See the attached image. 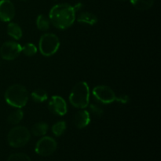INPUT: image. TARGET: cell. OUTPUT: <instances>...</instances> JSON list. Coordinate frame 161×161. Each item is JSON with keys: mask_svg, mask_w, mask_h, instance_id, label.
<instances>
[{"mask_svg": "<svg viewBox=\"0 0 161 161\" xmlns=\"http://www.w3.org/2000/svg\"><path fill=\"white\" fill-rule=\"evenodd\" d=\"M73 6L68 3H60L51 8L49 14L50 24L59 29H66L73 25L75 20Z\"/></svg>", "mask_w": 161, "mask_h": 161, "instance_id": "6da1fadb", "label": "cell"}, {"mask_svg": "<svg viewBox=\"0 0 161 161\" xmlns=\"http://www.w3.org/2000/svg\"><path fill=\"white\" fill-rule=\"evenodd\" d=\"M5 99L9 105L20 108L28 103V91L23 85L14 84L9 86L5 92Z\"/></svg>", "mask_w": 161, "mask_h": 161, "instance_id": "7a4b0ae2", "label": "cell"}, {"mask_svg": "<svg viewBox=\"0 0 161 161\" xmlns=\"http://www.w3.org/2000/svg\"><path fill=\"white\" fill-rule=\"evenodd\" d=\"M71 105L77 108H85L90 102V88L87 83L81 81L72 88L69 95Z\"/></svg>", "mask_w": 161, "mask_h": 161, "instance_id": "3957f363", "label": "cell"}, {"mask_svg": "<svg viewBox=\"0 0 161 161\" xmlns=\"http://www.w3.org/2000/svg\"><path fill=\"white\" fill-rule=\"evenodd\" d=\"M31 138L29 130L24 126H17L9 130L7 135L8 143L14 148L25 146Z\"/></svg>", "mask_w": 161, "mask_h": 161, "instance_id": "277c9868", "label": "cell"}, {"mask_svg": "<svg viewBox=\"0 0 161 161\" xmlns=\"http://www.w3.org/2000/svg\"><path fill=\"white\" fill-rule=\"evenodd\" d=\"M59 47V38L53 33H45L39 39V51L45 57H50L56 53Z\"/></svg>", "mask_w": 161, "mask_h": 161, "instance_id": "5b68a950", "label": "cell"}, {"mask_svg": "<svg viewBox=\"0 0 161 161\" xmlns=\"http://www.w3.org/2000/svg\"><path fill=\"white\" fill-rule=\"evenodd\" d=\"M57 144L56 140L50 136H44L37 142L35 150L36 153L42 157H48L52 155L56 151Z\"/></svg>", "mask_w": 161, "mask_h": 161, "instance_id": "8992f818", "label": "cell"}, {"mask_svg": "<svg viewBox=\"0 0 161 161\" xmlns=\"http://www.w3.org/2000/svg\"><path fill=\"white\" fill-rule=\"evenodd\" d=\"M22 47L14 41H7L0 47V55L2 58L6 61L16 59L21 53Z\"/></svg>", "mask_w": 161, "mask_h": 161, "instance_id": "52a82bcc", "label": "cell"}, {"mask_svg": "<svg viewBox=\"0 0 161 161\" xmlns=\"http://www.w3.org/2000/svg\"><path fill=\"white\" fill-rule=\"evenodd\" d=\"M93 95L102 104L113 103L116 100V94L113 90L105 85L95 86L93 90Z\"/></svg>", "mask_w": 161, "mask_h": 161, "instance_id": "ba28073f", "label": "cell"}, {"mask_svg": "<svg viewBox=\"0 0 161 161\" xmlns=\"http://www.w3.org/2000/svg\"><path fill=\"white\" fill-rule=\"evenodd\" d=\"M49 109L53 114L62 116L67 113V104L64 99L60 96H53L49 102Z\"/></svg>", "mask_w": 161, "mask_h": 161, "instance_id": "9c48e42d", "label": "cell"}, {"mask_svg": "<svg viewBox=\"0 0 161 161\" xmlns=\"http://www.w3.org/2000/svg\"><path fill=\"white\" fill-rule=\"evenodd\" d=\"M15 16V7L10 0H0V20L9 22Z\"/></svg>", "mask_w": 161, "mask_h": 161, "instance_id": "30bf717a", "label": "cell"}, {"mask_svg": "<svg viewBox=\"0 0 161 161\" xmlns=\"http://www.w3.org/2000/svg\"><path fill=\"white\" fill-rule=\"evenodd\" d=\"M91 122V116L86 110H80L73 116V124L75 127L83 129L87 127Z\"/></svg>", "mask_w": 161, "mask_h": 161, "instance_id": "8fae6325", "label": "cell"}, {"mask_svg": "<svg viewBox=\"0 0 161 161\" xmlns=\"http://www.w3.org/2000/svg\"><path fill=\"white\" fill-rule=\"evenodd\" d=\"M75 19L80 23L86 24L89 25H94L98 21V19L94 14L87 12V11L80 13V14L75 17Z\"/></svg>", "mask_w": 161, "mask_h": 161, "instance_id": "7c38bea8", "label": "cell"}, {"mask_svg": "<svg viewBox=\"0 0 161 161\" xmlns=\"http://www.w3.org/2000/svg\"><path fill=\"white\" fill-rule=\"evenodd\" d=\"M6 31H7V34L9 36L14 38V39H17V40L21 39L22 36H23V31H22L21 28L17 24L14 23V22H11L7 25Z\"/></svg>", "mask_w": 161, "mask_h": 161, "instance_id": "4fadbf2b", "label": "cell"}, {"mask_svg": "<svg viewBox=\"0 0 161 161\" xmlns=\"http://www.w3.org/2000/svg\"><path fill=\"white\" fill-rule=\"evenodd\" d=\"M130 3L135 9L140 11H145L152 7L154 0H130Z\"/></svg>", "mask_w": 161, "mask_h": 161, "instance_id": "5bb4252c", "label": "cell"}, {"mask_svg": "<svg viewBox=\"0 0 161 161\" xmlns=\"http://www.w3.org/2000/svg\"><path fill=\"white\" fill-rule=\"evenodd\" d=\"M48 124L47 123H36L33 125L32 128H31V132H32L33 135H35V136H43L47 134V130H48Z\"/></svg>", "mask_w": 161, "mask_h": 161, "instance_id": "9a60e30c", "label": "cell"}, {"mask_svg": "<svg viewBox=\"0 0 161 161\" xmlns=\"http://www.w3.org/2000/svg\"><path fill=\"white\" fill-rule=\"evenodd\" d=\"M24 117V113L22 110L16 109L13 111L7 117V122L9 124L12 125H15V124H18L20 121L23 119Z\"/></svg>", "mask_w": 161, "mask_h": 161, "instance_id": "2e32d148", "label": "cell"}, {"mask_svg": "<svg viewBox=\"0 0 161 161\" xmlns=\"http://www.w3.org/2000/svg\"><path fill=\"white\" fill-rule=\"evenodd\" d=\"M31 96L34 102H39V103L44 102L48 98L47 91L45 90L42 89V88H38V89L33 91L32 93L31 94Z\"/></svg>", "mask_w": 161, "mask_h": 161, "instance_id": "e0dca14e", "label": "cell"}, {"mask_svg": "<svg viewBox=\"0 0 161 161\" xmlns=\"http://www.w3.org/2000/svg\"><path fill=\"white\" fill-rule=\"evenodd\" d=\"M36 25L40 31H47L50 28V19L44 14H40V15L38 16L37 19H36Z\"/></svg>", "mask_w": 161, "mask_h": 161, "instance_id": "ac0fdd59", "label": "cell"}, {"mask_svg": "<svg viewBox=\"0 0 161 161\" xmlns=\"http://www.w3.org/2000/svg\"><path fill=\"white\" fill-rule=\"evenodd\" d=\"M66 123L64 121H58L56 124H54L52 127V132L53 135L57 137H59L63 135L66 130Z\"/></svg>", "mask_w": 161, "mask_h": 161, "instance_id": "d6986e66", "label": "cell"}, {"mask_svg": "<svg viewBox=\"0 0 161 161\" xmlns=\"http://www.w3.org/2000/svg\"><path fill=\"white\" fill-rule=\"evenodd\" d=\"M37 47L35 44L31 43V42H28V43L25 44L23 47L21 48V52L28 57L34 56L36 53H37Z\"/></svg>", "mask_w": 161, "mask_h": 161, "instance_id": "ffe728a7", "label": "cell"}, {"mask_svg": "<svg viewBox=\"0 0 161 161\" xmlns=\"http://www.w3.org/2000/svg\"><path fill=\"white\" fill-rule=\"evenodd\" d=\"M7 161H31L30 157L27 154L23 153H17L11 154L8 157Z\"/></svg>", "mask_w": 161, "mask_h": 161, "instance_id": "44dd1931", "label": "cell"}, {"mask_svg": "<svg viewBox=\"0 0 161 161\" xmlns=\"http://www.w3.org/2000/svg\"><path fill=\"white\" fill-rule=\"evenodd\" d=\"M88 105H89L90 111H91V113L93 115H94L95 116H97V117H101V116H103V108L101 106H99L98 105H97V104H90Z\"/></svg>", "mask_w": 161, "mask_h": 161, "instance_id": "7402d4cb", "label": "cell"}, {"mask_svg": "<svg viewBox=\"0 0 161 161\" xmlns=\"http://www.w3.org/2000/svg\"><path fill=\"white\" fill-rule=\"evenodd\" d=\"M115 101L121 104H126L130 101V97L127 94H120V95L116 96V100Z\"/></svg>", "mask_w": 161, "mask_h": 161, "instance_id": "603a6c76", "label": "cell"}, {"mask_svg": "<svg viewBox=\"0 0 161 161\" xmlns=\"http://www.w3.org/2000/svg\"><path fill=\"white\" fill-rule=\"evenodd\" d=\"M83 5L81 3H77V4H75V6H73V8H74V9H75V12H76V11H80V10H81V9H83Z\"/></svg>", "mask_w": 161, "mask_h": 161, "instance_id": "cb8c5ba5", "label": "cell"}, {"mask_svg": "<svg viewBox=\"0 0 161 161\" xmlns=\"http://www.w3.org/2000/svg\"><path fill=\"white\" fill-rule=\"evenodd\" d=\"M20 1H26V0H20Z\"/></svg>", "mask_w": 161, "mask_h": 161, "instance_id": "d4e9b609", "label": "cell"}]
</instances>
